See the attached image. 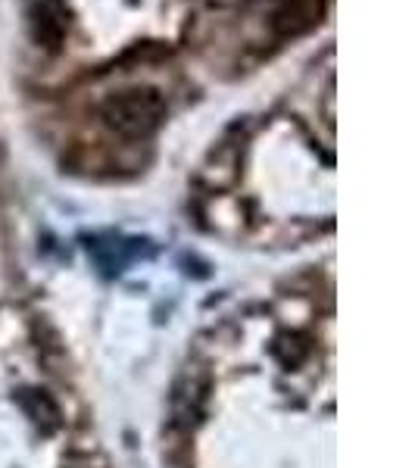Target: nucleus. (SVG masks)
Segmentation results:
<instances>
[{
    "label": "nucleus",
    "instance_id": "f257e3e1",
    "mask_svg": "<svg viewBox=\"0 0 415 468\" xmlns=\"http://www.w3.org/2000/svg\"><path fill=\"white\" fill-rule=\"evenodd\" d=\"M103 122L122 138L141 141L160 128L165 119V103L156 88H125L103 101Z\"/></svg>",
    "mask_w": 415,
    "mask_h": 468
}]
</instances>
